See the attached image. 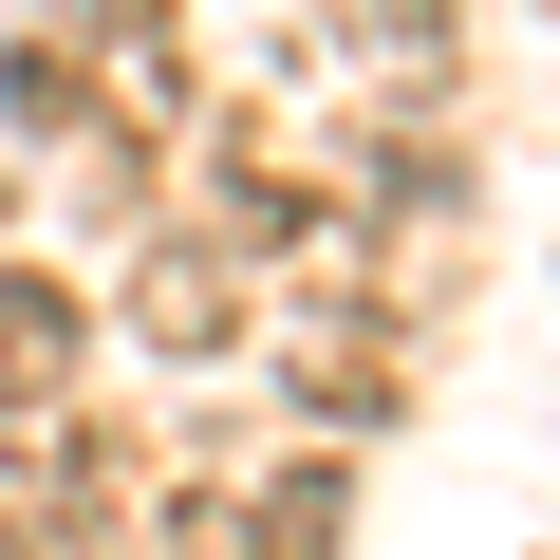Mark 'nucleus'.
<instances>
[{"instance_id": "nucleus-1", "label": "nucleus", "mask_w": 560, "mask_h": 560, "mask_svg": "<svg viewBox=\"0 0 560 560\" xmlns=\"http://www.w3.org/2000/svg\"><path fill=\"white\" fill-rule=\"evenodd\" d=\"M243 318H261V261H243V243H150V261H131V337H150V355H224Z\"/></svg>"}, {"instance_id": "nucleus-2", "label": "nucleus", "mask_w": 560, "mask_h": 560, "mask_svg": "<svg viewBox=\"0 0 560 560\" xmlns=\"http://www.w3.org/2000/svg\"><path fill=\"white\" fill-rule=\"evenodd\" d=\"M75 355H94V300H75V280H38V261H0V411H57L75 393Z\"/></svg>"}, {"instance_id": "nucleus-3", "label": "nucleus", "mask_w": 560, "mask_h": 560, "mask_svg": "<svg viewBox=\"0 0 560 560\" xmlns=\"http://www.w3.org/2000/svg\"><path fill=\"white\" fill-rule=\"evenodd\" d=\"M243 560H337V467H280V504H243Z\"/></svg>"}, {"instance_id": "nucleus-4", "label": "nucleus", "mask_w": 560, "mask_h": 560, "mask_svg": "<svg viewBox=\"0 0 560 560\" xmlns=\"http://www.w3.org/2000/svg\"><path fill=\"white\" fill-rule=\"evenodd\" d=\"M57 20H113V38H150V20H168V0H57Z\"/></svg>"}]
</instances>
